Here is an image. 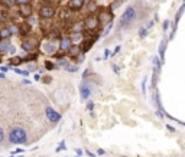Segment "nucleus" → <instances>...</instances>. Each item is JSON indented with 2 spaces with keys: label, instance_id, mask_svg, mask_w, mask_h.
<instances>
[{
  "label": "nucleus",
  "instance_id": "31",
  "mask_svg": "<svg viewBox=\"0 0 185 157\" xmlns=\"http://www.w3.org/2000/svg\"><path fill=\"white\" fill-rule=\"evenodd\" d=\"M166 130H169L171 133H174V131H175V128H174L172 125H166Z\"/></svg>",
  "mask_w": 185,
  "mask_h": 157
},
{
  "label": "nucleus",
  "instance_id": "33",
  "mask_svg": "<svg viewBox=\"0 0 185 157\" xmlns=\"http://www.w3.org/2000/svg\"><path fill=\"white\" fill-rule=\"evenodd\" d=\"M75 153H77L78 156H82V150H81V149H77V150H75Z\"/></svg>",
  "mask_w": 185,
  "mask_h": 157
},
{
  "label": "nucleus",
  "instance_id": "20",
  "mask_svg": "<svg viewBox=\"0 0 185 157\" xmlns=\"http://www.w3.org/2000/svg\"><path fill=\"white\" fill-rule=\"evenodd\" d=\"M59 16H61V19H68L70 13H68V10H67V9H61V12H59Z\"/></svg>",
  "mask_w": 185,
  "mask_h": 157
},
{
  "label": "nucleus",
  "instance_id": "26",
  "mask_svg": "<svg viewBox=\"0 0 185 157\" xmlns=\"http://www.w3.org/2000/svg\"><path fill=\"white\" fill-rule=\"evenodd\" d=\"M146 33H148V30L146 29H140V32H139V35L143 38V36H146Z\"/></svg>",
  "mask_w": 185,
  "mask_h": 157
},
{
  "label": "nucleus",
  "instance_id": "11",
  "mask_svg": "<svg viewBox=\"0 0 185 157\" xmlns=\"http://www.w3.org/2000/svg\"><path fill=\"white\" fill-rule=\"evenodd\" d=\"M67 52H68L70 58H73V59L81 55V49H80V46H78V45H73V46H71V48H70Z\"/></svg>",
  "mask_w": 185,
  "mask_h": 157
},
{
  "label": "nucleus",
  "instance_id": "6",
  "mask_svg": "<svg viewBox=\"0 0 185 157\" xmlns=\"http://www.w3.org/2000/svg\"><path fill=\"white\" fill-rule=\"evenodd\" d=\"M19 15L23 17H31L32 16V7L29 3H22L19 4Z\"/></svg>",
  "mask_w": 185,
  "mask_h": 157
},
{
  "label": "nucleus",
  "instance_id": "18",
  "mask_svg": "<svg viewBox=\"0 0 185 157\" xmlns=\"http://www.w3.org/2000/svg\"><path fill=\"white\" fill-rule=\"evenodd\" d=\"M71 39H73V43H78V42H81L82 40V33H74L73 36H71Z\"/></svg>",
  "mask_w": 185,
  "mask_h": 157
},
{
  "label": "nucleus",
  "instance_id": "21",
  "mask_svg": "<svg viewBox=\"0 0 185 157\" xmlns=\"http://www.w3.org/2000/svg\"><path fill=\"white\" fill-rule=\"evenodd\" d=\"M9 29H10V32H12V33H19V32H20L19 26H16V25H10V26H9Z\"/></svg>",
  "mask_w": 185,
  "mask_h": 157
},
{
  "label": "nucleus",
  "instance_id": "12",
  "mask_svg": "<svg viewBox=\"0 0 185 157\" xmlns=\"http://www.w3.org/2000/svg\"><path fill=\"white\" fill-rule=\"evenodd\" d=\"M12 45H10V40L9 39H0V52H7L10 50Z\"/></svg>",
  "mask_w": 185,
  "mask_h": 157
},
{
  "label": "nucleus",
  "instance_id": "3",
  "mask_svg": "<svg viewBox=\"0 0 185 157\" xmlns=\"http://www.w3.org/2000/svg\"><path fill=\"white\" fill-rule=\"evenodd\" d=\"M84 25H85V29H88V30H94V29H97L98 25H101V23H100L98 16H96V15H90V16H87V19L84 20Z\"/></svg>",
  "mask_w": 185,
  "mask_h": 157
},
{
  "label": "nucleus",
  "instance_id": "24",
  "mask_svg": "<svg viewBox=\"0 0 185 157\" xmlns=\"http://www.w3.org/2000/svg\"><path fill=\"white\" fill-rule=\"evenodd\" d=\"M3 140H4V131L3 128H0V143H3Z\"/></svg>",
  "mask_w": 185,
  "mask_h": 157
},
{
  "label": "nucleus",
  "instance_id": "37",
  "mask_svg": "<svg viewBox=\"0 0 185 157\" xmlns=\"http://www.w3.org/2000/svg\"><path fill=\"white\" fill-rule=\"evenodd\" d=\"M43 81H45V82H49V81H51V78H49V77H45V78H43Z\"/></svg>",
  "mask_w": 185,
  "mask_h": 157
},
{
  "label": "nucleus",
  "instance_id": "16",
  "mask_svg": "<svg viewBox=\"0 0 185 157\" xmlns=\"http://www.w3.org/2000/svg\"><path fill=\"white\" fill-rule=\"evenodd\" d=\"M43 49H45L46 53H54V52H55V46H54V43H51V42L45 43V45H43Z\"/></svg>",
  "mask_w": 185,
  "mask_h": 157
},
{
  "label": "nucleus",
  "instance_id": "15",
  "mask_svg": "<svg viewBox=\"0 0 185 157\" xmlns=\"http://www.w3.org/2000/svg\"><path fill=\"white\" fill-rule=\"evenodd\" d=\"M22 48H23V50H26V52H32V50H34V43L29 42V40H25V42L22 43Z\"/></svg>",
  "mask_w": 185,
  "mask_h": 157
},
{
  "label": "nucleus",
  "instance_id": "14",
  "mask_svg": "<svg viewBox=\"0 0 185 157\" xmlns=\"http://www.w3.org/2000/svg\"><path fill=\"white\" fill-rule=\"evenodd\" d=\"M84 29H85L84 22H77V23L73 25V32H74V33H82Z\"/></svg>",
  "mask_w": 185,
  "mask_h": 157
},
{
  "label": "nucleus",
  "instance_id": "36",
  "mask_svg": "<svg viewBox=\"0 0 185 157\" xmlns=\"http://www.w3.org/2000/svg\"><path fill=\"white\" fill-rule=\"evenodd\" d=\"M113 69H114V71H116V74H119V68H117V66H116V65H113Z\"/></svg>",
  "mask_w": 185,
  "mask_h": 157
},
{
  "label": "nucleus",
  "instance_id": "19",
  "mask_svg": "<svg viewBox=\"0 0 185 157\" xmlns=\"http://www.w3.org/2000/svg\"><path fill=\"white\" fill-rule=\"evenodd\" d=\"M15 72L19 74V75H23V77H29V71H23V69H19V68H15Z\"/></svg>",
  "mask_w": 185,
  "mask_h": 157
},
{
  "label": "nucleus",
  "instance_id": "5",
  "mask_svg": "<svg viewBox=\"0 0 185 157\" xmlns=\"http://www.w3.org/2000/svg\"><path fill=\"white\" fill-rule=\"evenodd\" d=\"M45 114H46V118H48L51 122H54V124H57V122L61 121V114H59L58 111H55L52 107H46V108H45Z\"/></svg>",
  "mask_w": 185,
  "mask_h": 157
},
{
  "label": "nucleus",
  "instance_id": "17",
  "mask_svg": "<svg viewBox=\"0 0 185 157\" xmlns=\"http://www.w3.org/2000/svg\"><path fill=\"white\" fill-rule=\"evenodd\" d=\"M87 10H88L90 13L96 12V10H97V3H96V1H88V3H87Z\"/></svg>",
  "mask_w": 185,
  "mask_h": 157
},
{
  "label": "nucleus",
  "instance_id": "22",
  "mask_svg": "<svg viewBox=\"0 0 185 157\" xmlns=\"http://www.w3.org/2000/svg\"><path fill=\"white\" fill-rule=\"evenodd\" d=\"M20 62H22V58H19V56H17V58H13V59H12V64H13V65H16V64L19 65Z\"/></svg>",
  "mask_w": 185,
  "mask_h": 157
},
{
  "label": "nucleus",
  "instance_id": "9",
  "mask_svg": "<svg viewBox=\"0 0 185 157\" xmlns=\"http://www.w3.org/2000/svg\"><path fill=\"white\" fill-rule=\"evenodd\" d=\"M85 4V0H70L68 3V7L71 10H81Z\"/></svg>",
  "mask_w": 185,
  "mask_h": 157
},
{
  "label": "nucleus",
  "instance_id": "23",
  "mask_svg": "<svg viewBox=\"0 0 185 157\" xmlns=\"http://www.w3.org/2000/svg\"><path fill=\"white\" fill-rule=\"evenodd\" d=\"M87 110H88V111H93V110H94V104H93L91 101L87 104Z\"/></svg>",
  "mask_w": 185,
  "mask_h": 157
},
{
  "label": "nucleus",
  "instance_id": "35",
  "mask_svg": "<svg viewBox=\"0 0 185 157\" xmlns=\"http://www.w3.org/2000/svg\"><path fill=\"white\" fill-rule=\"evenodd\" d=\"M0 69H1V71H3V72H7V69H9V68H7V66H1V68H0Z\"/></svg>",
  "mask_w": 185,
  "mask_h": 157
},
{
  "label": "nucleus",
  "instance_id": "30",
  "mask_svg": "<svg viewBox=\"0 0 185 157\" xmlns=\"http://www.w3.org/2000/svg\"><path fill=\"white\" fill-rule=\"evenodd\" d=\"M85 153H87V156H90V157H96V154H94V153H91L90 150H85Z\"/></svg>",
  "mask_w": 185,
  "mask_h": 157
},
{
  "label": "nucleus",
  "instance_id": "4",
  "mask_svg": "<svg viewBox=\"0 0 185 157\" xmlns=\"http://www.w3.org/2000/svg\"><path fill=\"white\" fill-rule=\"evenodd\" d=\"M54 16H55V9L52 6H42L39 9V17L40 19L48 20V19H52Z\"/></svg>",
  "mask_w": 185,
  "mask_h": 157
},
{
  "label": "nucleus",
  "instance_id": "1",
  "mask_svg": "<svg viewBox=\"0 0 185 157\" xmlns=\"http://www.w3.org/2000/svg\"><path fill=\"white\" fill-rule=\"evenodd\" d=\"M9 141L12 144H26L28 143V134L22 127H15L9 133Z\"/></svg>",
  "mask_w": 185,
  "mask_h": 157
},
{
  "label": "nucleus",
  "instance_id": "38",
  "mask_svg": "<svg viewBox=\"0 0 185 157\" xmlns=\"http://www.w3.org/2000/svg\"><path fill=\"white\" fill-rule=\"evenodd\" d=\"M0 78H4V75H3V74H0Z\"/></svg>",
  "mask_w": 185,
  "mask_h": 157
},
{
  "label": "nucleus",
  "instance_id": "34",
  "mask_svg": "<svg viewBox=\"0 0 185 157\" xmlns=\"http://www.w3.org/2000/svg\"><path fill=\"white\" fill-rule=\"evenodd\" d=\"M168 26H169V22H163V29H168Z\"/></svg>",
  "mask_w": 185,
  "mask_h": 157
},
{
  "label": "nucleus",
  "instance_id": "27",
  "mask_svg": "<svg viewBox=\"0 0 185 157\" xmlns=\"http://www.w3.org/2000/svg\"><path fill=\"white\" fill-rule=\"evenodd\" d=\"M36 69V65H28V71L29 72H32V71H35Z\"/></svg>",
  "mask_w": 185,
  "mask_h": 157
},
{
  "label": "nucleus",
  "instance_id": "32",
  "mask_svg": "<svg viewBox=\"0 0 185 157\" xmlns=\"http://www.w3.org/2000/svg\"><path fill=\"white\" fill-rule=\"evenodd\" d=\"M31 0H16V3H19V4H22V3H29Z\"/></svg>",
  "mask_w": 185,
  "mask_h": 157
},
{
  "label": "nucleus",
  "instance_id": "8",
  "mask_svg": "<svg viewBox=\"0 0 185 157\" xmlns=\"http://www.w3.org/2000/svg\"><path fill=\"white\" fill-rule=\"evenodd\" d=\"M80 94H81V98L82 100H88L91 97V88L87 84H81L80 85Z\"/></svg>",
  "mask_w": 185,
  "mask_h": 157
},
{
  "label": "nucleus",
  "instance_id": "29",
  "mask_svg": "<svg viewBox=\"0 0 185 157\" xmlns=\"http://www.w3.org/2000/svg\"><path fill=\"white\" fill-rule=\"evenodd\" d=\"M45 66H46L48 69H52V68H54V65H52L51 62H46V64H45Z\"/></svg>",
  "mask_w": 185,
  "mask_h": 157
},
{
  "label": "nucleus",
  "instance_id": "10",
  "mask_svg": "<svg viewBox=\"0 0 185 157\" xmlns=\"http://www.w3.org/2000/svg\"><path fill=\"white\" fill-rule=\"evenodd\" d=\"M98 19H100V23H101V25H109V23H111L113 15L109 13V12H104V13L98 15Z\"/></svg>",
  "mask_w": 185,
  "mask_h": 157
},
{
  "label": "nucleus",
  "instance_id": "28",
  "mask_svg": "<svg viewBox=\"0 0 185 157\" xmlns=\"http://www.w3.org/2000/svg\"><path fill=\"white\" fill-rule=\"evenodd\" d=\"M97 154H98V156H104V154H106V151H104L103 149H98V150H97Z\"/></svg>",
  "mask_w": 185,
  "mask_h": 157
},
{
  "label": "nucleus",
  "instance_id": "13",
  "mask_svg": "<svg viewBox=\"0 0 185 157\" xmlns=\"http://www.w3.org/2000/svg\"><path fill=\"white\" fill-rule=\"evenodd\" d=\"M13 33L10 32V29H9V26H6V28H1L0 29V39H10V36H12Z\"/></svg>",
  "mask_w": 185,
  "mask_h": 157
},
{
  "label": "nucleus",
  "instance_id": "2",
  "mask_svg": "<svg viewBox=\"0 0 185 157\" xmlns=\"http://www.w3.org/2000/svg\"><path fill=\"white\" fill-rule=\"evenodd\" d=\"M135 20H136V9L130 6V7H127V9L123 12V15H121V17H120V28L126 29V28H129Z\"/></svg>",
  "mask_w": 185,
  "mask_h": 157
},
{
  "label": "nucleus",
  "instance_id": "25",
  "mask_svg": "<svg viewBox=\"0 0 185 157\" xmlns=\"http://www.w3.org/2000/svg\"><path fill=\"white\" fill-rule=\"evenodd\" d=\"M67 69H68V72H74V71L78 69V66H77V65H75V66H68Z\"/></svg>",
  "mask_w": 185,
  "mask_h": 157
},
{
  "label": "nucleus",
  "instance_id": "7",
  "mask_svg": "<svg viewBox=\"0 0 185 157\" xmlns=\"http://www.w3.org/2000/svg\"><path fill=\"white\" fill-rule=\"evenodd\" d=\"M73 46V39L71 36H62L59 40V49L61 50H68Z\"/></svg>",
  "mask_w": 185,
  "mask_h": 157
}]
</instances>
